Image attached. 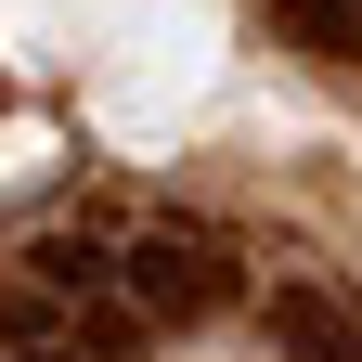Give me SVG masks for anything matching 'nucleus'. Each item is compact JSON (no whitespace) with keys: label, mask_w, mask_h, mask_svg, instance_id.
<instances>
[{"label":"nucleus","mask_w":362,"mask_h":362,"mask_svg":"<svg viewBox=\"0 0 362 362\" xmlns=\"http://www.w3.org/2000/svg\"><path fill=\"white\" fill-rule=\"evenodd\" d=\"M117 298L143 310V324H207V310L246 298V259H233V233H207V220H156V233L117 246Z\"/></svg>","instance_id":"nucleus-1"},{"label":"nucleus","mask_w":362,"mask_h":362,"mask_svg":"<svg viewBox=\"0 0 362 362\" xmlns=\"http://www.w3.org/2000/svg\"><path fill=\"white\" fill-rule=\"evenodd\" d=\"M65 324H78V310H65L52 285H0V337H13V349H52Z\"/></svg>","instance_id":"nucleus-5"},{"label":"nucleus","mask_w":362,"mask_h":362,"mask_svg":"<svg viewBox=\"0 0 362 362\" xmlns=\"http://www.w3.org/2000/svg\"><path fill=\"white\" fill-rule=\"evenodd\" d=\"M26 362H90V349H78V337H52V349H26Z\"/></svg>","instance_id":"nucleus-6"},{"label":"nucleus","mask_w":362,"mask_h":362,"mask_svg":"<svg viewBox=\"0 0 362 362\" xmlns=\"http://www.w3.org/2000/svg\"><path fill=\"white\" fill-rule=\"evenodd\" d=\"M26 285H52V298L78 310V298L117 285V246H104V233H39V246H26Z\"/></svg>","instance_id":"nucleus-4"},{"label":"nucleus","mask_w":362,"mask_h":362,"mask_svg":"<svg viewBox=\"0 0 362 362\" xmlns=\"http://www.w3.org/2000/svg\"><path fill=\"white\" fill-rule=\"evenodd\" d=\"M272 39L298 65H362V0H272Z\"/></svg>","instance_id":"nucleus-3"},{"label":"nucleus","mask_w":362,"mask_h":362,"mask_svg":"<svg viewBox=\"0 0 362 362\" xmlns=\"http://www.w3.org/2000/svg\"><path fill=\"white\" fill-rule=\"evenodd\" d=\"M259 310H272V337H285V362H362V298L324 285V272H285Z\"/></svg>","instance_id":"nucleus-2"}]
</instances>
